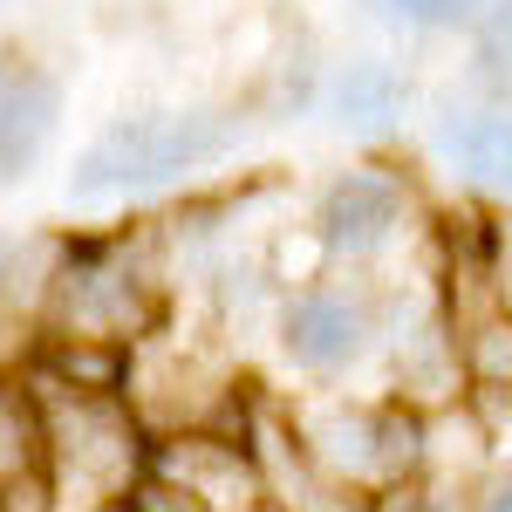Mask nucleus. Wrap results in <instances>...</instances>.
I'll use <instances>...</instances> for the list:
<instances>
[{"label":"nucleus","mask_w":512,"mask_h":512,"mask_svg":"<svg viewBox=\"0 0 512 512\" xmlns=\"http://www.w3.org/2000/svg\"><path fill=\"white\" fill-rule=\"evenodd\" d=\"M246 137V110L239 103H192V110H137L117 117L110 130H96L76 151L69 171V198L96 205V198H137L164 192L178 178H192L205 164H219L239 151Z\"/></svg>","instance_id":"1"},{"label":"nucleus","mask_w":512,"mask_h":512,"mask_svg":"<svg viewBox=\"0 0 512 512\" xmlns=\"http://www.w3.org/2000/svg\"><path fill=\"white\" fill-rule=\"evenodd\" d=\"M171 315V294L158 280L151 233L117 239H62V267L48 287V328L55 342H144Z\"/></svg>","instance_id":"2"},{"label":"nucleus","mask_w":512,"mask_h":512,"mask_svg":"<svg viewBox=\"0 0 512 512\" xmlns=\"http://www.w3.org/2000/svg\"><path fill=\"white\" fill-rule=\"evenodd\" d=\"M41 431H48V485L55 499L110 506L130 485H144V431L130 417V396H110V383H41Z\"/></svg>","instance_id":"3"},{"label":"nucleus","mask_w":512,"mask_h":512,"mask_svg":"<svg viewBox=\"0 0 512 512\" xmlns=\"http://www.w3.org/2000/svg\"><path fill=\"white\" fill-rule=\"evenodd\" d=\"M287 437L315 458L335 485H417L424 458H431V431L417 403H355V396H328V403H301Z\"/></svg>","instance_id":"4"},{"label":"nucleus","mask_w":512,"mask_h":512,"mask_svg":"<svg viewBox=\"0 0 512 512\" xmlns=\"http://www.w3.org/2000/svg\"><path fill=\"white\" fill-rule=\"evenodd\" d=\"M383 335V301L369 287H342V280H321V287H301L287 294L280 308V349L294 369L308 376H342L362 355L376 349Z\"/></svg>","instance_id":"5"},{"label":"nucleus","mask_w":512,"mask_h":512,"mask_svg":"<svg viewBox=\"0 0 512 512\" xmlns=\"http://www.w3.org/2000/svg\"><path fill=\"white\" fill-rule=\"evenodd\" d=\"M410 219V185L383 164H355L342 178H328L315 198V246L335 260H369L383 253Z\"/></svg>","instance_id":"6"},{"label":"nucleus","mask_w":512,"mask_h":512,"mask_svg":"<svg viewBox=\"0 0 512 512\" xmlns=\"http://www.w3.org/2000/svg\"><path fill=\"white\" fill-rule=\"evenodd\" d=\"M62 123V82L35 62L0 69V185H21Z\"/></svg>","instance_id":"7"},{"label":"nucleus","mask_w":512,"mask_h":512,"mask_svg":"<svg viewBox=\"0 0 512 512\" xmlns=\"http://www.w3.org/2000/svg\"><path fill=\"white\" fill-rule=\"evenodd\" d=\"M431 151L472 192L485 198H512V110L485 103V110H444L431 123Z\"/></svg>","instance_id":"8"},{"label":"nucleus","mask_w":512,"mask_h":512,"mask_svg":"<svg viewBox=\"0 0 512 512\" xmlns=\"http://www.w3.org/2000/svg\"><path fill=\"white\" fill-rule=\"evenodd\" d=\"M55 499L48 485V431H41L35 390H14L0 376V512H21Z\"/></svg>","instance_id":"9"},{"label":"nucleus","mask_w":512,"mask_h":512,"mask_svg":"<svg viewBox=\"0 0 512 512\" xmlns=\"http://www.w3.org/2000/svg\"><path fill=\"white\" fill-rule=\"evenodd\" d=\"M410 76L396 69V62H342L335 76L321 82V117L335 123V130H355V137H376V130H390L403 110H410Z\"/></svg>","instance_id":"10"},{"label":"nucleus","mask_w":512,"mask_h":512,"mask_svg":"<svg viewBox=\"0 0 512 512\" xmlns=\"http://www.w3.org/2000/svg\"><path fill=\"white\" fill-rule=\"evenodd\" d=\"M62 267V239L48 233H0V321L48 308V287Z\"/></svg>","instance_id":"11"},{"label":"nucleus","mask_w":512,"mask_h":512,"mask_svg":"<svg viewBox=\"0 0 512 512\" xmlns=\"http://www.w3.org/2000/svg\"><path fill=\"white\" fill-rule=\"evenodd\" d=\"M383 7H390L403 28H424V35H451V28L478 35L499 0H383Z\"/></svg>","instance_id":"12"},{"label":"nucleus","mask_w":512,"mask_h":512,"mask_svg":"<svg viewBox=\"0 0 512 512\" xmlns=\"http://www.w3.org/2000/svg\"><path fill=\"white\" fill-rule=\"evenodd\" d=\"M472 55H478V82L512 89V0H499V7L485 14V28L472 35Z\"/></svg>","instance_id":"13"},{"label":"nucleus","mask_w":512,"mask_h":512,"mask_svg":"<svg viewBox=\"0 0 512 512\" xmlns=\"http://www.w3.org/2000/svg\"><path fill=\"white\" fill-rule=\"evenodd\" d=\"M117 512H219L212 506V499H198L192 485H178V478H144V485H130V492H123V506Z\"/></svg>","instance_id":"14"},{"label":"nucleus","mask_w":512,"mask_h":512,"mask_svg":"<svg viewBox=\"0 0 512 512\" xmlns=\"http://www.w3.org/2000/svg\"><path fill=\"white\" fill-rule=\"evenodd\" d=\"M478 512H512V472H506V478H492V492L478 499Z\"/></svg>","instance_id":"15"},{"label":"nucleus","mask_w":512,"mask_h":512,"mask_svg":"<svg viewBox=\"0 0 512 512\" xmlns=\"http://www.w3.org/2000/svg\"><path fill=\"white\" fill-rule=\"evenodd\" d=\"M410 512H451V506H431V499H417V506H410Z\"/></svg>","instance_id":"16"},{"label":"nucleus","mask_w":512,"mask_h":512,"mask_svg":"<svg viewBox=\"0 0 512 512\" xmlns=\"http://www.w3.org/2000/svg\"><path fill=\"white\" fill-rule=\"evenodd\" d=\"M0 69H7V62H0Z\"/></svg>","instance_id":"17"}]
</instances>
